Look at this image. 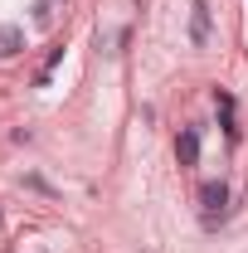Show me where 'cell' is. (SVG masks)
<instances>
[{"label":"cell","instance_id":"cell-1","mask_svg":"<svg viewBox=\"0 0 248 253\" xmlns=\"http://www.w3.org/2000/svg\"><path fill=\"white\" fill-rule=\"evenodd\" d=\"M214 107H219V122L229 131V141H239V102H234V93L229 88H214Z\"/></svg>","mask_w":248,"mask_h":253},{"label":"cell","instance_id":"cell-2","mask_svg":"<svg viewBox=\"0 0 248 253\" xmlns=\"http://www.w3.org/2000/svg\"><path fill=\"white\" fill-rule=\"evenodd\" d=\"M200 205L209 210V224H214V214H224V205H229V185L224 180H205L200 185Z\"/></svg>","mask_w":248,"mask_h":253},{"label":"cell","instance_id":"cell-3","mask_svg":"<svg viewBox=\"0 0 248 253\" xmlns=\"http://www.w3.org/2000/svg\"><path fill=\"white\" fill-rule=\"evenodd\" d=\"M175 161H180V166H195V161H200V131H195V126H180V136H175Z\"/></svg>","mask_w":248,"mask_h":253},{"label":"cell","instance_id":"cell-4","mask_svg":"<svg viewBox=\"0 0 248 253\" xmlns=\"http://www.w3.org/2000/svg\"><path fill=\"white\" fill-rule=\"evenodd\" d=\"M190 10H195V15H190V44H209V5L195 0Z\"/></svg>","mask_w":248,"mask_h":253},{"label":"cell","instance_id":"cell-5","mask_svg":"<svg viewBox=\"0 0 248 253\" xmlns=\"http://www.w3.org/2000/svg\"><path fill=\"white\" fill-rule=\"evenodd\" d=\"M25 49V30L20 25H0V59H15Z\"/></svg>","mask_w":248,"mask_h":253},{"label":"cell","instance_id":"cell-6","mask_svg":"<svg viewBox=\"0 0 248 253\" xmlns=\"http://www.w3.org/2000/svg\"><path fill=\"white\" fill-rule=\"evenodd\" d=\"M59 59H63V44H54V49H49V54H44V68H39V73H34V83H39V88H44V83H49V78H54V68H59Z\"/></svg>","mask_w":248,"mask_h":253},{"label":"cell","instance_id":"cell-7","mask_svg":"<svg viewBox=\"0 0 248 253\" xmlns=\"http://www.w3.org/2000/svg\"><path fill=\"white\" fill-rule=\"evenodd\" d=\"M34 20L49 25V20H54V0H34Z\"/></svg>","mask_w":248,"mask_h":253},{"label":"cell","instance_id":"cell-8","mask_svg":"<svg viewBox=\"0 0 248 253\" xmlns=\"http://www.w3.org/2000/svg\"><path fill=\"white\" fill-rule=\"evenodd\" d=\"M25 185H30V190H39V195H59V190L49 185V180H44V175H25Z\"/></svg>","mask_w":248,"mask_h":253}]
</instances>
